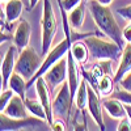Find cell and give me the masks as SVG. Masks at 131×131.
I'll list each match as a JSON object with an SVG mask.
<instances>
[{
    "instance_id": "83f0119b",
    "label": "cell",
    "mask_w": 131,
    "mask_h": 131,
    "mask_svg": "<svg viewBox=\"0 0 131 131\" xmlns=\"http://www.w3.org/2000/svg\"><path fill=\"white\" fill-rule=\"evenodd\" d=\"M117 130L118 131H131V121L128 119V117H125L122 119H119Z\"/></svg>"
},
{
    "instance_id": "30bf717a",
    "label": "cell",
    "mask_w": 131,
    "mask_h": 131,
    "mask_svg": "<svg viewBox=\"0 0 131 131\" xmlns=\"http://www.w3.org/2000/svg\"><path fill=\"white\" fill-rule=\"evenodd\" d=\"M17 47L16 46H9L5 55L3 58L2 62V67H0V73H2V91L3 88L8 86V81L9 78L12 76V73L15 72V67H16V60H17Z\"/></svg>"
},
{
    "instance_id": "d4e9b609",
    "label": "cell",
    "mask_w": 131,
    "mask_h": 131,
    "mask_svg": "<svg viewBox=\"0 0 131 131\" xmlns=\"http://www.w3.org/2000/svg\"><path fill=\"white\" fill-rule=\"evenodd\" d=\"M59 2L63 5V8L67 10V12H70V10H72L73 8L78 7L83 0H59Z\"/></svg>"
},
{
    "instance_id": "5b68a950",
    "label": "cell",
    "mask_w": 131,
    "mask_h": 131,
    "mask_svg": "<svg viewBox=\"0 0 131 131\" xmlns=\"http://www.w3.org/2000/svg\"><path fill=\"white\" fill-rule=\"evenodd\" d=\"M49 125L47 121L41 119L34 115H29L26 118H10L2 113L0 115V130L2 131H17V130H41Z\"/></svg>"
},
{
    "instance_id": "2e32d148",
    "label": "cell",
    "mask_w": 131,
    "mask_h": 131,
    "mask_svg": "<svg viewBox=\"0 0 131 131\" xmlns=\"http://www.w3.org/2000/svg\"><path fill=\"white\" fill-rule=\"evenodd\" d=\"M102 106L104 109L107 112V114L110 115L112 118L114 119H122L125 117H127L126 114V109H125V104L118 100L115 97H112V98H107L102 102Z\"/></svg>"
},
{
    "instance_id": "9a60e30c",
    "label": "cell",
    "mask_w": 131,
    "mask_h": 131,
    "mask_svg": "<svg viewBox=\"0 0 131 131\" xmlns=\"http://www.w3.org/2000/svg\"><path fill=\"white\" fill-rule=\"evenodd\" d=\"M23 9H24V0H9V2L4 3V13L8 28H10V25L20 18Z\"/></svg>"
},
{
    "instance_id": "ba28073f",
    "label": "cell",
    "mask_w": 131,
    "mask_h": 131,
    "mask_svg": "<svg viewBox=\"0 0 131 131\" xmlns=\"http://www.w3.org/2000/svg\"><path fill=\"white\" fill-rule=\"evenodd\" d=\"M102 102L100 100V92L96 91L88 83V110L101 131L105 130V123L102 118Z\"/></svg>"
},
{
    "instance_id": "277c9868",
    "label": "cell",
    "mask_w": 131,
    "mask_h": 131,
    "mask_svg": "<svg viewBox=\"0 0 131 131\" xmlns=\"http://www.w3.org/2000/svg\"><path fill=\"white\" fill-rule=\"evenodd\" d=\"M41 64H42L41 57L30 46H28L18 52L15 71L20 73L26 81H29L37 73Z\"/></svg>"
},
{
    "instance_id": "603a6c76",
    "label": "cell",
    "mask_w": 131,
    "mask_h": 131,
    "mask_svg": "<svg viewBox=\"0 0 131 131\" xmlns=\"http://www.w3.org/2000/svg\"><path fill=\"white\" fill-rule=\"evenodd\" d=\"M16 93L12 91V89H5V91H2V94H0V112H3L4 109L7 107V105L9 104V101L12 100V97L15 96Z\"/></svg>"
},
{
    "instance_id": "1f68e13d",
    "label": "cell",
    "mask_w": 131,
    "mask_h": 131,
    "mask_svg": "<svg viewBox=\"0 0 131 131\" xmlns=\"http://www.w3.org/2000/svg\"><path fill=\"white\" fill-rule=\"evenodd\" d=\"M39 2V0H29V5H28V9H33L36 5H37V3Z\"/></svg>"
},
{
    "instance_id": "cb8c5ba5",
    "label": "cell",
    "mask_w": 131,
    "mask_h": 131,
    "mask_svg": "<svg viewBox=\"0 0 131 131\" xmlns=\"http://www.w3.org/2000/svg\"><path fill=\"white\" fill-rule=\"evenodd\" d=\"M113 97L118 98V100H121L125 104H131V92H128L126 89H118L113 94Z\"/></svg>"
},
{
    "instance_id": "7a4b0ae2",
    "label": "cell",
    "mask_w": 131,
    "mask_h": 131,
    "mask_svg": "<svg viewBox=\"0 0 131 131\" xmlns=\"http://www.w3.org/2000/svg\"><path fill=\"white\" fill-rule=\"evenodd\" d=\"M84 43L89 50V54L97 60L102 59H110V60H118L121 59L122 50L117 42L107 37H96V36H88L85 37Z\"/></svg>"
},
{
    "instance_id": "ac0fdd59",
    "label": "cell",
    "mask_w": 131,
    "mask_h": 131,
    "mask_svg": "<svg viewBox=\"0 0 131 131\" xmlns=\"http://www.w3.org/2000/svg\"><path fill=\"white\" fill-rule=\"evenodd\" d=\"M8 88H10L16 94L21 96L25 100L26 98V89H28V81L21 76L20 73H17L16 71L12 73V76L9 78L8 81Z\"/></svg>"
},
{
    "instance_id": "3957f363",
    "label": "cell",
    "mask_w": 131,
    "mask_h": 131,
    "mask_svg": "<svg viewBox=\"0 0 131 131\" xmlns=\"http://www.w3.org/2000/svg\"><path fill=\"white\" fill-rule=\"evenodd\" d=\"M41 28H42V55H46L50 51L52 41L57 36L58 24L57 17L54 13L52 5L50 0H43V8H42V18H41Z\"/></svg>"
},
{
    "instance_id": "9c48e42d",
    "label": "cell",
    "mask_w": 131,
    "mask_h": 131,
    "mask_svg": "<svg viewBox=\"0 0 131 131\" xmlns=\"http://www.w3.org/2000/svg\"><path fill=\"white\" fill-rule=\"evenodd\" d=\"M36 85V92H37V97L38 100L42 102L43 107L46 110V115H47V122L51 126L54 122V115H52V101H51V97H50V86L46 83L45 78L41 76L38 78L34 83Z\"/></svg>"
},
{
    "instance_id": "8fae6325",
    "label": "cell",
    "mask_w": 131,
    "mask_h": 131,
    "mask_svg": "<svg viewBox=\"0 0 131 131\" xmlns=\"http://www.w3.org/2000/svg\"><path fill=\"white\" fill-rule=\"evenodd\" d=\"M67 81L70 85L71 96L75 101V96H76V92H78V88L80 85L81 76H80V71H79V63L73 58L71 50H68V52H67Z\"/></svg>"
},
{
    "instance_id": "7402d4cb",
    "label": "cell",
    "mask_w": 131,
    "mask_h": 131,
    "mask_svg": "<svg viewBox=\"0 0 131 131\" xmlns=\"http://www.w3.org/2000/svg\"><path fill=\"white\" fill-rule=\"evenodd\" d=\"M114 76L105 73L97 83V89L101 96H110L114 89Z\"/></svg>"
},
{
    "instance_id": "5bb4252c",
    "label": "cell",
    "mask_w": 131,
    "mask_h": 131,
    "mask_svg": "<svg viewBox=\"0 0 131 131\" xmlns=\"http://www.w3.org/2000/svg\"><path fill=\"white\" fill-rule=\"evenodd\" d=\"M128 71H131V43L130 42H127L126 45L123 46L122 55H121L119 64H118V68H117V71L114 73V81L119 83L121 79Z\"/></svg>"
},
{
    "instance_id": "ffe728a7",
    "label": "cell",
    "mask_w": 131,
    "mask_h": 131,
    "mask_svg": "<svg viewBox=\"0 0 131 131\" xmlns=\"http://www.w3.org/2000/svg\"><path fill=\"white\" fill-rule=\"evenodd\" d=\"M75 102L80 110H84L88 106V81H86L85 78H81L80 85L75 96Z\"/></svg>"
},
{
    "instance_id": "7c38bea8",
    "label": "cell",
    "mask_w": 131,
    "mask_h": 131,
    "mask_svg": "<svg viewBox=\"0 0 131 131\" xmlns=\"http://www.w3.org/2000/svg\"><path fill=\"white\" fill-rule=\"evenodd\" d=\"M30 34H31V28H30V24L28 23V20L25 18L20 20L13 33V45L17 47L18 52L29 46Z\"/></svg>"
},
{
    "instance_id": "f1b7e54d",
    "label": "cell",
    "mask_w": 131,
    "mask_h": 131,
    "mask_svg": "<svg viewBox=\"0 0 131 131\" xmlns=\"http://www.w3.org/2000/svg\"><path fill=\"white\" fill-rule=\"evenodd\" d=\"M50 127H51V130H54V131H64L66 127H67V123H66L63 119L57 118L55 121L52 122V125H51Z\"/></svg>"
},
{
    "instance_id": "6da1fadb",
    "label": "cell",
    "mask_w": 131,
    "mask_h": 131,
    "mask_svg": "<svg viewBox=\"0 0 131 131\" xmlns=\"http://www.w3.org/2000/svg\"><path fill=\"white\" fill-rule=\"evenodd\" d=\"M88 8H89V12L93 17L96 26L100 29L102 36L113 39L121 47H123L125 38L122 36L121 28H119V25H118L117 20L112 12V9L109 8V5L101 4L98 0H91L88 4Z\"/></svg>"
},
{
    "instance_id": "e0dca14e",
    "label": "cell",
    "mask_w": 131,
    "mask_h": 131,
    "mask_svg": "<svg viewBox=\"0 0 131 131\" xmlns=\"http://www.w3.org/2000/svg\"><path fill=\"white\" fill-rule=\"evenodd\" d=\"M70 26L73 31H79L83 28L84 18H85V3H80L76 8L70 10V13L67 15Z\"/></svg>"
},
{
    "instance_id": "52a82bcc",
    "label": "cell",
    "mask_w": 131,
    "mask_h": 131,
    "mask_svg": "<svg viewBox=\"0 0 131 131\" xmlns=\"http://www.w3.org/2000/svg\"><path fill=\"white\" fill-rule=\"evenodd\" d=\"M46 83L49 84L50 89H55L57 86H60L66 80H67V58L59 59L55 64L43 73Z\"/></svg>"
},
{
    "instance_id": "836d02e7",
    "label": "cell",
    "mask_w": 131,
    "mask_h": 131,
    "mask_svg": "<svg viewBox=\"0 0 131 131\" xmlns=\"http://www.w3.org/2000/svg\"><path fill=\"white\" fill-rule=\"evenodd\" d=\"M7 2H9V0H2V3H7Z\"/></svg>"
},
{
    "instance_id": "8992f818",
    "label": "cell",
    "mask_w": 131,
    "mask_h": 131,
    "mask_svg": "<svg viewBox=\"0 0 131 131\" xmlns=\"http://www.w3.org/2000/svg\"><path fill=\"white\" fill-rule=\"evenodd\" d=\"M72 102H73V98L71 96L70 85H68V81L66 80L59 86V91L57 92V96L52 100V115H54V118L63 119L67 123L70 114H71Z\"/></svg>"
},
{
    "instance_id": "f546056e",
    "label": "cell",
    "mask_w": 131,
    "mask_h": 131,
    "mask_svg": "<svg viewBox=\"0 0 131 131\" xmlns=\"http://www.w3.org/2000/svg\"><path fill=\"white\" fill-rule=\"evenodd\" d=\"M122 36H123V38H125L126 42H130L131 43V24H128V25L125 26V29L122 30Z\"/></svg>"
},
{
    "instance_id": "d6a6232c",
    "label": "cell",
    "mask_w": 131,
    "mask_h": 131,
    "mask_svg": "<svg viewBox=\"0 0 131 131\" xmlns=\"http://www.w3.org/2000/svg\"><path fill=\"white\" fill-rule=\"evenodd\" d=\"M98 2H100L101 4H104V5H110L113 0H98Z\"/></svg>"
},
{
    "instance_id": "44dd1931",
    "label": "cell",
    "mask_w": 131,
    "mask_h": 131,
    "mask_svg": "<svg viewBox=\"0 0 131 131\" xmlns=\"http://www.w3.org/2000/svg\"><path fill=\"white\" fill-rule=\"evenodd\" d=\"M25 105H26V109L30 115H34V117H38L41 119H45L47 121V115H46V110L43 107L42 102L39 100H34V98H25Z\"/></svg>"
},
{
    "instance_id": "4dcf8cb0",
    "label": "cell",
    "mask_w": 131,
    "mask_h": 131,
    "mask_svg": "<svg viewBox=\"0 0 131 131\" xmlns=\"http://www.w3.org/2000/svg\"><path fill=\"white\" fill-rule=\"evenodd\" d=\"M125 104V102H123ZM125 109H126V114L128 117V119L131 121V104H125Z\"/></svg>"
},
{
    "instance_id": "4fadbf2b",
    "label": "cell",
    "mask_w": 131,
    "mask_h": 131,
    "mask_svg": "<svg viewBox=\"0 0 131 131\" xmlns=\"http://www.w3.org/2000/svg\"><path fill=\"white\" fill-rule=\"evenodd\" d=\"M5 115L10 117V118H26L29 117V112L25 105V100L21 96L15 94L12 97V100L9 101V104L7 105V107L2 112Z\"/></svg>"
},
{
    "instance_id": "484cf974",
    "label": "cell",
    "mask_w": 131,
    "mask_h": 131,
    "mask_svg": "<svg viewBox=\"0 0 131 131\" xmlns=\"http://www.w3.org/2000/svg\"><path fill=\"white\" fill-rule=\"evenodd\" d=\"M119 85H121L122 89H126L128 92H131V71H128L123 78L119 81Z\"/></svg>"
},
{
    "instance_id": "4316f807",
    "label": "cell",
    "mask_w": 131,
    "mask_h": 131,
    "mask_svg": "<svg viewBox=\"0 0 131 131\" xmlns=\"http://www.w3.org/2000/svg\"><path fill=\"white\" fill-rule=\"evenodd\" d=\"M117 13L121 16V17H123L125 20H127V21H130V23H131V4L118 8Z\"/></svg>"
},
{
    "instance_id": "d6986e66",
    "label": "cell",
    "mask_w": 131,
    "mask_h": 131,
    "mask_svg": "<svg viewBox=\"0 0 131 131\" xmlns=\"http://www.w3.org/2000/svg\"><path fill=\"white\" fill-rule=\"evenodd\" d=\"M70 50H71L73 58L78 60L79 64H84V63L88 62V57L91 55V54H89V50H88V47H86V45L84 43V41L72 42Z\"/></svg>"
}]
</instances>
